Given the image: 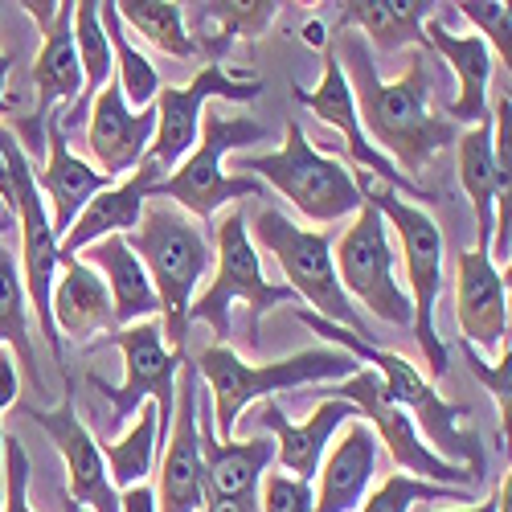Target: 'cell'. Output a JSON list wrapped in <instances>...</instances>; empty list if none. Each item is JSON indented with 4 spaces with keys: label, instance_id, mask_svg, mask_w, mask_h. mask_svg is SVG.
I'll return each instance as SVG.
<instances>
[{
    "label": "cell",
    "instance_id": "d4e9b609",
    "mask_svg": "<svg viewBox=\"0 0 512 512\" xmlns=\"http://www.w3.org/2000/svg\"><path fill=\"white\" fill-rule=\"evenodd\" d=\"M46 144H50V156L41 168H33V181H37L41 197H50V226L62 242L66 230L74 226V218L91 205V197H99L103 189H111L119 181H111L95 164L70 152V136L58 127V115L46 119Z\"/></svg>",
    "mask_w": 512,
    "mask_h": 512
},
{
    "label": "cell",
    "instance_id": "f1b7e54d",
    "mask_svg": "<svg viewBox=\"0 0 512 512\" xmlns=\"http://www.w3.org/2000/svg\"><path fill=\"white\" fill-rule=\"evenodd\" d=\"M439 13L435 0H345L340 5V29L365 37L369 50H426L422 25Z\"/></svg>",
    "mask_w": 512,
    "mask_h": 512
},
{
    "label": "cell",
    "instance_id": "5b68a950",
    "mask_svg": "<svg viewBox=\"0 0 512 512\" xmlns=\"http://www.w3.org/2000/svg\"><path fill=\"white\" fill-rule=\"evenodd\" d=\"M246 308V345L259 349V324L267 312L295 304V291L287 283H271L263 275V259L250 242V218L242 209H230L226 218L213 230V279L205 283V291L189 308V324L201 320L213 328V345H226L230 340V312Z\"/></svg>",
    "mask_w": 512,
    "mask_h": 512
},
{
    "label": "cell",
    "instance_id": "bcb514c9",
    "mask_svg": "<svg viewBox=\"0 0 512 512\" xmlns=\"http://www.w3.org/2000/svg\"><path fill=\"white\" fill-rule=\"evenodd\" d=\"M455 512H500V488H496L488 500H480V504H463V508H455Z\"/></svg>",
    "mask_w": 512,
    "mask_h": 512
},
{
    "label": "cell",
    "instance_id": "e575fe53",
    "mask_svg": "<svg viewBox=\"0 0 512 512\" xmlns=\"http://www.w3.org/2000/svg\"><path fill=\"white\" fill-rule=\"evenodd\" d=\"M103 463H107V476L115 484V492L123 488H136L148 484L152 467H156V451H160V435H156V406L144 402L136 426H127V435L115 443H99Z\"/></svg>",
    "mask_w": 512,
    "mask_h": 512
},
{
    "label": "cell",
    "instance_id": "8fae6325",
    "mask_svg": "<svg viewBox=\"0 0 512 512\" xmlns=\"http://www.w3.org/2000/svg\"><path fill=\"white\" fill-rule=\"evenodd\" d=\"M263 95V78L250 70H226L222 62H205L189 87H160L152 111H156V136L152 148L144 152L140 168L160 185L168 173H177V164L197 148L201 136V115L209 99L226 103H254Z\"/></svg>",
    "mask_w": 512,
    "mask_h": 512
},
{
    "label": "cell",
    "instance_id": "d590c367",
    "mask_svg": "<svg viewBox=\"0 0 512 512\" xmlns=\"http://www.w3.org/2000/svg\"><path fill=\"white\" fill-rule=\"evenodd\" d=\"M426 500H472V492L426 484V480L394 472V476H386V484H381L373 496H365V504L357 512H414V504H426Z\"/></svg>",
    "mask_w": 512,
    "mask_h": 512
},
{
    "label": "cell",
    "instance_id": "ee69618b",
    "mask_svg": "<svg viewBox=\"0 0 512 512\" xmlns=\"http://www.w3.org/2000/svg\"><path fill=\"white\" fill-rule=\"evenodd\" d=\"M324 37H328L324 21H308V25H304V41H308L312 50H328V41H324Z\"/></svg>",
    "mask_w": 512,
    "mask_h": 512
},
{
    "label": "cell",
    "instance_id": "8d00e7d4",
    "mask_svg": "<svg viewBox=\"0 0 512 512\" xmlns=\"http://www.w3.org/2000/svg\"><path fill=\"white\" fill-rule=\"evenodd\" d=\"M463 21H472L480 33V41L488 50H496L500 58H504V66H508V58H512V17H508V5L504 0H463V5H451Z\"/></svg>",
    "mask_w": 512,
    "mask_h": 512
},
{
    "label": "cell",
    "instance_id": "2e32d148",
    "mask_svg": "<svg viewBox=\"0 0 512 512\" xmlns=\"http://www.w3.org/2000/svg\"><path fill=\"white\" fill-rule=\"evenodd\" d=\"M291 95H295V103H304L312 115H320L324 123H332L340 136H345V152H349V168H357V173H369L373 181H381L386 189H394L398 197L406 193L410 201H418V205H431L435 201V193L431 189H422V185H414V181H406L398 168L381 156L373 144H369V136L361 132V119H357V103H353V91H349V78H345V70H340V62H336V54H332V46L324 50V74H320V87H312V91H304V87H291Z\"/></svg>",
    "mask_w": 512,
    "mask_h": 512
},
{
    "label": "cell",
    "instance_id": "c3c4849f",
    "mask_svg": "<svg viewBox=\"0 0 512 512\" xmlns=\"http://www.w3.org/2000/svg\"><path fill=\"white\" fill-rule=\"evenodd\" d=\"M62 508H66V512H87V508H82V504H74L70 496H66V504H62Z\"/></svg>",
    "mask_w": 512,
    "mask_h": 512
},
{
    "label": "cell",
    "instance_id": "d6986e66",
    "mask_svg": "<svg viewBox=\"0 0 512 512\" xmlns=\"http://www.w3.org/2000/svg\"><path fill=\"white\" fill-rule=\"evenodd\" d=\"M455 320L463 332V345L480 357L508 353V275L488 259V250H463L455 263Z\"/></svg>",
    "mask_w": 512,
    "mask_h": 512
},
{
    "label": "cell",
    "instance_id": "b9f144b4",
    "mask_svg": "<svg viewBox=\"0 0 512 512\" xmlns=\"http://www.w3.org/2000/svg\"><path fill=\"white\" fill-rule=\"evenodd\" d=\"M119 512H156V492H152L148 484L123 488V492H119Z\"/></svg>",
    "mask_w": 512,
    "mask_h": 512
},
{
    "label": "cell",
    "instance_id": "5bb4252c",
    "mask_svg": "<svg viewBox=\"0 0 512 512\" xmlns=\"http://www.w3.org/2000/svg\"><path fill=\"white\" fill-rule=\"evenodd\" d=\"M37 29H41V50L33 58V91H37V103H33V115L13 123L9 132L29 144H41L46 140V119L54 115H66L78 95H82V70H78V50H74V0H25L21 5Z\"/></svg>",
    "mask_w": 512,
    "mask_h": 512
},
{
    "label": "cell",
    "instance_id": "6da1fadb",
    "mask_svg": "<svg viewBox=\"0 0 512 512\" xmlns=\"http://www.w3.org/2000/svg\"><path fill=\"white\" fill-rule=\"evenodd\" d=\"M332 54H336L340 70H345V78H349L361 132L406 181L422 177L426 164L455 148L459 127L431 107V87H435V74H443V66L435 70L431 58H426V50H410L406 70L394 82L381 78L377 62H373V50L353 29L336 33Z\"/></svg>",
    "mask_w": 512,
    "mask_h": 512
},
{
    "label": "cell",
    "instance_id": "44dd1931",
    "mask_svg": "<svg viewBox=\"0 0 512 512\" xmlns=\"http://www.w3.org/2000/svg\"><path fill=\"white\" fill-rule=\"evenodd\" d=\"M152 136H156V111L127 107L123 91L111 78L87 111V148L95 156V168L107 173L111 181L136 173L144 152L152 148Z\"/></svg>",
    "mask_w": 512,
    "mask_h": 512
},
{
    "label": "cell",
    "instance_id": "ac0fdd59",
    "mask_svg": "<svg viewBox=\"0 0 512 512\" xmlns=\"http://www.w3.org/2000/svg\"><path fill=\"white\" fill-rule=\"evenodd\" d=\"M197 390H201L197 365L181 361L177 414H173L168 443L160 451L156 512H201L205 508V459H201V431H197Z\"/></svg>",
    "mask_w": 512,
    "mask_h": 512
},
{
    "label": "cell",
    "instance_id": "3957f363",
    "mask_svg": "<svg viewBox=\"0 0 512 512\" xmlns=\"http://www.w3.org/2000/svg\"><path fill=\"white\" fill-rule=\"evenodd\" d=\"M132 254L144 263L160 316H164V345H173L177 357H185L189 336V308L197 300L201 279L213 271V226H201L173 201H144V213L132 234H123Z\"/></svg>",
    "mask_w": 512,
    "mask_h": 512
},
{
    "label": "cell",
    "instance_id": "ba28073f",
    "mask_svg": "<svg viewBox=\"0 0 512 512\" xmlns=\"http://www.w3.org/2000/svg\"><path fill=\"white\" fill-rule=\"evenodd\" d=\"M238 173L263 181L271 193L287 197L291 209L304 213L316 226L345 222L361 209V189L353 181V168L316 152L304 123H295V119L283 132V148L259 152V156H238Z\"/></svg>",
    "mask_w": 512,
    "mask_h": 512
},
{
    "label": "cell",
    "instance_id": "7bdbcfd3",
    "mask_svg": "<svg viewBox=\"0 0 512 512\" xmlns=\"http://www.w3.org/2000/svg\"><path fill=\"white\" fill-rule=\"evenodd\" d=\"M0 13H5V5H0ZM13 62H17V54L0 50V111H9V74H13Z\"/></svg>",
    "mask_w": 512,
    "mask_h": 512
},
{
    "label": "cell",
    "instance_id": "4fadbf2b",
    "mask_svg": "<svg viewBox=\"0 0 512 512\" xmlns=\"http://www.w3.org/2000/svg\"><path fill=\"white\" fill-rule=\"evenodd\" d=\"M320 398H336V402L357 406V414L369 418V431L377 435L381 451H390V459L402 467V476H414V480H426V484H443V488H463V492L476 488V480L467 476L463 467L439 459L431 447L422 443L418 426L386 394V386H381V377L373 369L361 365L349 381H336L332 390H320Z\"/></svg>",
    "mask_w": 512,
    "mask_h": 512
},
{
    "label": "cell",
    "instance_id": "9c48e42d",
    "mask_svg": "<svg viewBox=\"0 0 512 512\" xmlns=\"http://www.w3.org/2000/svg\"><path fill=\"white\" fill-rule=\"evenodd\" d=\"M267 140V127L254 123L246 115L238 119H226L218 111L201 115V136H197V148L177 164V173H168L160 185H152L148 197L156 201H173L177 209H185L189 218H197L201 226L213 222V213L230 201H242V197H271V189L263 181H254L246 173L230 177L222 160L226 152H242L246 144H259Z\"/></svg>",
    "mask_w": 512,
    "mask_h": 512
},
{
    "label": "cell",
    "instance_id": "9a60e30c",
    "mask_svg": "<svg viewBox=\"0 0 512 512\" xmlns=\"http://www.w3.org/2000/svg\"><path fill=\"white\" fill-rule=\"evenodd\" d=\"M13 185H17V230H21L17 259H21L25 295H29V308L37 312L41 332H46V345H50L54 361H62V336H58L54 316H50V295H54L62 254H58V234L50 226L46 197H41V189L33 181V160H29V152L21 144L13 152Z\"/></svg>",
    "mask_w": 512,
    "mask_h": 512
},
{
    "label": "cell",
    "instance_id": "7dc6e473",
    "mask_svg": "<svg viewBox=\"0 0 512 512\" xmlns=\"http://www.w3.org/2000/svg\"><path fill=\"white\" fill-rule=\"evenodd\" d=\"M17 226V218H13V213H5V209H0V234H9Z\"/></svg>",
    "mask_w": 512,
    "mask_h": 512
},
{
    "label": "cell",
    "instance_id": "f6af8a7d",
    "mask_svg": "<svg viewBox=\"0 0 512 512\" xmlns=\"http://www.w3.org/2000/svg\"><path fill=\"white\" fill-rule=\"evenodd\" d=\"M201 512H259V504H234V500H205Z\"/></svg>",
    "mask_w": 512,
    "mask_h": 512
},
{
    "label": "cell",
    "instance_id": "83f0119b",
    "mask_svg": "<svg viewBox=\"0 0 512 512\" xmlns=\"http://www.w3.org/2000/svg\"><path fill=\"white\" fill-rule=\"evenodd\" d=\"M152 177L144 173V168H136V173H127V181L103 189L99 197H91V205L78 213L74 226L66 230V238L58 242V254L62 259H78L87 246L103 242V238H115V234H132L140 213H144V201L152 193Z\"/></svg>",
    "mask_w": 512,
    "mask_h": 512
},
{
    "label": "cell",
    "instance_id": "30bf717a",
    "mask_svg": "<svg viewBox=\"0 0 512 512\" xmlns=\"http://www.w3.org/2000/svg\"><path fill=\"white\" fill-rule=\"evenodd\" d=\"M332 263L340 287L361 312H369L373 320H386L390 328L414 324L406 287L398 283L394 271V234L373 201L361 197V209L353 213L349 230L332 238Z\"/></svg>",
    "mask_w": 512,
    "mask_h": 512
},
{
    "label": "cell",
    "instance_id": "603a6c76",
    "mask_svg": "<svg viewBox=\"0 0 512 512\" xmlns=\"http://www.w3.org/2000/svg\"><path fill=\"white\" fill-rule=\"evenodd\" d=\"M426 50L439 54L447 62V70L455 74V99L447 103V119L459 127H480L488 123V87H492V50L476 33H451L447 17L435 13L431 21L422 25Z\"/></svg>",
    "mask_w": 512,
    "mask_h": 512
},
{
    "label": "cell",
    "instance_id": "836d02e7",
    "mask_svg": "<svg viewBox=\"0 0 512 512\" xmlns=\"http://www.w3.org/2000/svg\"><path fill=\"white\" fill-rule=\"evenodd\" d=\"M99 21H103V33L111 41V58H115V87L123 91L127 107H152L156 95H160V70L144 58V50L132 46V37H127L119 13H115V0H107V5H99Z\"/></svg>",
    "mask_w": 512,
    "mask_h": 512
},
{
    "label": "cell",
    "instance_id": "60d3db41",
    "mask_svg": "<svg viewBox=\"0 0 512 512\" xmlns=\"http://www.w3.org/2000/svg\"><path fill=\"white\" fill-rule=\"evenodd\" d=\"M21 394V373L9 357V349H0V414H5ZM0 467H5V435H0ZM0 504H5V496H0Z\"/></svg>",
    "mask_w": 512,
    "mask_h": 512
},
{
    "label": "cell",
    "instance_id": "484cf974",
    "mask_svg": "<svg viewBox=\"0 0 512 512\" xmlns=\"http://www.w3.org/2000/svg\"><path fill=\"white\" fill-rule=\"evenodd\" d=\"M82 263L103 275L107 295H111V312H115V328H132V324H144V320L160 316L156 287H152L144 263L132 254V246H127L123 234L87 246L82 250Z\"/></svg>",
    "mask_w": 512,
    "mask_h": 512
},
{
    "label": "cell",
    "instance_id": "ffe728a7",
    "mask_svg": "<svg viewBox=\"0 0 512 512\" xmlns=\"http://www.w3.org/2000/svg\"><path fill=\"white\" fill-rule=\"evenodd\" d=\"M197 431H201V459H205V500H234L259 504V484L275 467V439H218L213 435V410L205 386L197 390Z\"/></svg>",
    "mask_w": 512,
    "mask_h": 512
},
{
    "label": "cell",
    "instance_id": "4dcf8cb0",
    "mask_svg": "<svg viewBox=\"0 0 512 512\" xmlns=\"http://www.w3.org/2000/svg\"><path fill=\"white\" fill-rule=\"evenodd\" d=\"M0 345L9 349L17 373L29 377V386L37 394H46V381H41V369H37L33 332H29V295L21 279V259L9 242H0Z\"/></svg>",
    "mask_w": 512,
    "mask_h": 512
},
{
    "label": "cell",
    "instance_id": "1f68e13d",
    "mask_svg": "<svg viewBox=\"0 0 512 512\" xmlns=\"http://www.w3.org/2000/svg\"><path fill=\"white\" fill-rule=\"evenodd\" d=\"M193 9H197L201 25H218L213 33H197L193 37L197 50L209 54V62H222L234 50L238 37H246V41L263 37L283 13L279 0H209V5H193Z\"/></svg>",
    "mask_w": 512,
    "mask_h": 512
},
{
    "label": "cell",
    "instance_id": "e0dca14e",
    "mask_svg": "<svg viewBox=\"0 0 512 512\" xmlns=\"http://www.w3.org/2000/svg\"><path fill=\"white\" fill-rule=\"evenodd\" d=\"M25 418L37 422L46 439L62 451V463H66V496L74 504H82L87 512H119V492L107 476V463H103V451H99V439L91 435V426L78 418V406H74V381L66 377V394L54 410H37V406H25Z\"/></svg>",
    "mask_w": 512,
    "mask_h": 512
},
{
    "label": "cell",
    "instance_id": "d6a6232c",
    "mask_svg": "<svg viewBox=\"0 0 512 512\" xmlns=\"http://www.w3.org/2000/svg\"><path fill=\"white\" fill-rule=\"evenodd\" d=\"M115 13L123 21V29L140 33L168 58L189 62L201 54L193 33L185 29V9L173 5V0H115Z\"/></svg>",
    "mask_w": 512,
    "mask_h": 512
},
{
    "label": "cell",
    "instance_id": "7402d4cb",
    "mask_svg": "<svg viewBox=\"0 0 512 512\" xmlns=\"http://www.w3.org/2000/svg\"><path fill=\"white\" fill-rule=\"evenodd\" d=\"M377 472H381V443L369 431V422L365 418L345 422L316 472L320 484L312 488V512H357Z\"/></svg>",
    "mask_w": 512,
    "mask_h": 512
},
{
    "label": "cell",
    "instance_id": "cb8c5ba5",
    "mask_svg": "<svg viewBox=\"0 0 512 512\" xmlns=\"http://www.w3.org/2000/svg\"><path fill=\"white\" fill-rule=\"evenodd\" d=\"M353 418H361L357 406L336 402V398H320V406L308 414V422H291L287 410L275 406V402H267L259 410V422L267 426L271 439H275V463H279V472L304 480V484L316 480L320 463H324V451L332 447L340 426L353 422Z\"/></svg>",
    "mask_w": 512,
    "mask_h": 512
},
{
    "label": "cell",
    "instance_id": "ab89813d",
    "mask_svg": "<svg viewBox=\"0 0 512 512\" xmlns=\"http://www.w3.org/2000/svg\"><path fill=\"white\" fill-rule=\"evenodd\" d=\"M467 365H472V373L480 377V386L492 394V402L500 406V422H504V435H508V402H512V373H508V353L500 361H484L476 349H467Z\"/></svg>",
    "mask_w": 512,
    "mask_h": 512
},
{
    "label": "cell",
    "instance_id": "4316f807",
    "mask_svg": "<svg viewBox=\"0 0 512 512\" xmlns=\"http://www.w3.org/2000/svg\"><path fill=\"white\" fill-rule=\"evenodd\" d=\"M50 316L62 340H91L99 332H115V312L103 275L82 259H62L50 295Z\"/></svg>",
    "mask_w": 512,
    "mask_h": 512
},
{
    "label": "cell",
    "instance_id": "52a82bcc",
    "mask_svg": "<svg viewBox=\"0 0 512 512\" xmlns=\"http://www.w3.org/2000/svg\"><path fill=\"white\" fill-rule=\"evenodd\" d=\"M250 242H254V250L271 254L275 267L287 279V287L295 291V300H308V312H316L320 320H332V324L349 328V332H357V336H365L377 345L369 316L349 300L345 287H340V279H336L328 234L295 226L283 209L263 205L250 218Z\"/></svg>",
    "mask_w": 512,
    "mask_h": 512
},
{
    "label": "cell",
    "instance_id": "277c9868",
    "mask_svg": "<svg viewBox=\"0 0 512 512\" xmlns=\"http://www.w3.org/2000/svg\"><path fill=\"white\" fill-rule=\"evenodd\" d=\"M193 365H197L201 386L209 394L213 435L218 439L234 435V426L250 402L275 398V394H295L304 386H316V381H349L361 369L345 349H328V345H312L304 353L263 361V365L242 361L230 345H209Z\"/></svg>",
    "mask_w": 512,
    "mask_h": 512
},
{
    "label": "cell",
    "instance_id": "8992f818",
    "mask_svg": "<svg viewBox=\"0 0 512 512\" xmlns=\"http://www.w3.org/2000/svg\"><path fill=\"white\" fill-rule=\"evenodd\" d=\"M353 181L361 189L365 201H373L386 218L390 234L398 238L402 246V267H406V287H410V312H414V340H418V353L426 361V373L431 377H447V345L439 336V324H435V308H439V295H443V230L439 222L426 213L422 205H410L406 197H398L394 189H386L381 181H373L369 173H357L353 168Z\"/></svg>",
    "mask_w": 512,
    "mask_h": 512
},
{
    "label": "cell",
    "instance_id": "74e56055",
    "mask_svg": "<svg viewBox=\"0 0 512 512\" xmlns=\"http://www.w3.org/2000/svg\"><path fill=\"white\" fill-rule=\"evenodd\" d=\"M259 512H312V484L283 476L275 467L259 484Z\"/></svg>",
    "mask_w": 512,
    "mask_h": 512
},
{
    "label": "cell",
    "instance_id": "7a4b0ae2",
    "mask_svg": "<svg viewBox=\"0 0 512 512\" xmlns=\"http://www.w3.org/2000/svg\"><path fill=\"white\" fill-rule=\"evenodd\" d=\"M291 312H295V320H300L304 328H312L316 336L332 340L336 349H345L357 365H373V373L381 377L386 394H390V398L410 414V422L418 426L422 443L431 447L439 459L463 467V472L472 476L476 484H484L488 459H484L480 435H476V431H463V418L472 414V406L439 398V390L431 386V381H426V373H422L414 361H406V357H398V353H386L381 345H373V340H365V336H357V332H349V328H340V324H332V320H320V316L308 312L304 304H291Z\"/></svg>",
    "mask_w": 512,
    "mask_h": 512
},
{
    "label": "cell",
    "instance_id": "f35d334b",
    "mask_svg": "<svg viewBox=\"0 0 512 512\" xmlns=\"http://www.w3.org/2000/svg\"><path fill=\"white\" fill-rule=\"evenodd\" d=\"M0 476H5V504H0V512H33V504H29V455H25L17 435H5V467H0Z\"/></svg>",
    "mask_w": 512,
    "mask_h": 512
},
{
    "label": "cell",
    "instance_id": "7c38bea8",
    "mask_svg": "<svg viewBox=\"0 0 512 512\" xmlns=\"http://www.w3.org/2000/svg\"><path fill=\"white\" fill-rule=\"evenodd\" d=\"M107 340L123 353V386L111 390L99 377H91V386L111 402V426H123L144 402H152L156 435H160V451H164L168 431H173V414H177V373H181L185 357H177L164 345L160 320L115 328V332H107Z\"/></svg>",
    "mask_w": 512,
    "mask_h": 512
},
{
    "label": "cell",
    "instance_id": "f546056e",
    "mask_svg": "<svg viewBox=\"0 0 512 512\" xmlns=\"http://www.w3.org/2000/svg\"><path fill=\"white\" fill-rule=\"evenodd\" d=\"M455 164H459V181L463 193L472 201V218H476V250H488L492 242V222H496V201L508 197V177H500V168L492 160V127H467L455 140Z\"/></svg>",
    "mask_w": 512,
    "mask_h": 512
}]
</instances>
